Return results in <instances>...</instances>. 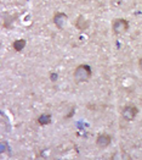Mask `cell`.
<instances>
[{
  "mask_svg": "<svg viewBox=\"0 0 142 160\" xmlns=\"http://www.w3.org/2000/svg\"><path fill=\"white\" fill-rule=\"evenodd\" d=\"M92 77V68L86 64L78 65L73 71V78L76 83H85Z\"/></svg>",
  "mask_w": 142,
  "mask_h": 160,
  "instance_id": "cell-1",
  "label": "cell"
},
{
  "mask_svg": "<svg viewBox=\"0 0 142 160\" xmlns=\"http://www.w3.org/2000/svg\"><path fill=\"white\" fill-rule=\"evenodd\" d=\"M130 23L125 18H114L112 21V32L114 36H120L124 34L129 31Z\"/></svg>",
  "mask_w": 142,
  "mask_h": 160,
  "instance_id": "cell-2",
  "label": "cell"
},
{
  "mask_svg": "<svg viewBox=\"0 0 142 160\" xmlns=\"http://www.w3.org/2000/svg\"><path fill=\"white\" fill-rule=\"evenodd\" d=\"M137 114H139L137 107L131 105V104L124 105V107L120 109V115H121V118L126 121H134L135 118L137 116Z\"/></svg>",
  "mask_w": 142,
  "mask_h": 160,
  "instance_id": "cell-3",
  "label": "cell"
},
{
  "mask_svg": "<svg viewBox=\"0 0 142 160\" xmlns=\"http://www.w3.org/2000/svg\"><path fill=\"white\" fill-rule=\"evenodd\" d=\"M112 143V136L108 133H101L96 138V147L98 149H106Z\"/></svg>",
  "mask_w": 142,
  "mask_h": 160,
  "instance_id": "cell-4",
  "label": "cell"
},
{
  "mask_svg": "<svg viewBox=\"0 0 142 160\" xmlns=\"http://www.w3.org/2000/svg\"><path fill=\"white\" fill-rule=\"evenodd\" d=\"M52 21H53L55 26L57 27L60 31H63L66 23L68 22V16L65 12H56L52 17Z\"/></svg>",
  "mask_w": 142,
  "mask_h": 160,
  "instance_id": "cell-5",
  "label": "cell"
},
{
  "mask_svg": "<svg viewBox=\"0 0 142 160\" xmlns=\"http://www.w3.org/2000/svg\"><path fill=\"white\" fill-rule=\"evenodd\" d=\"M74 25L77 27V29L83 32V31H85V29L89 28L90 22H89V20H88L86 17H84L83 15H79L77 17V20H76V22H74Z\"/></svg>",
  "mask_w": 142,
  "mask_h": 160,
  "instance_id": "cell-6",
  "label": "cell"
},
{
  "mask_svg": "<svg viewBox=\"0 0 142 160\" xmlns=\"http://www.w3.org/2000/svg\"><path fill=\"white\" fill-rule=\"evenodd\" d=\"M52 121V116L51 114H41V115H39L38 119H37V122H38V125L40 126H48V125H50Z\"/></svg>",
  "mask_w": 142,
  "mask_h": 160,
  "instance_id": "cell-7",
  "label": "cell"
},
{
  "mask_svg": "<svg viewBox=\"0 0 142 160\" xmlns=\"http://www.w3.org/2000/svg\"><path fill=\"white\" fill-rule=\"evenodd\" d=\"M27 45V40L26 39H16L13 40L12 43V49L16 52V53H20V52H22L25 48H26Z\"/></svg>",
  "mask_w": 142,
  "mask_h": 160,
  "instance_id": "cell-8",
  "label": "cell"
},
{
  "mask_svg": "<svg viewBox=\"0 0 142 160\" xmlns=\"http://www.w3.org/2000/svg\"><path fill=\"white\" fill-rule=\"evenodd\" d=\"M50 78H51L52 82H55V81L58 78V75H57V73H51V75H50Z\"/></svg>",
  "mask_w": 142,
  "mask_h": 160,
  "instance_id": "cell-9",
  "label": "cell"
},
{
  "mask_svg": "<svg viewBox=\"0 0 142 160\" xmlns=\"http://www.w3.org/2000/svg\"><path fill=\"white\" fill-rule=\"evenodd\" d=\"M139 68H140V71L142 72V58H140V60H139Z\"/></svg>",
  "mask_w": 142,
  "mask_h": 160,
  "instance_id": "cell-10",
  "label": "cell"
}]
</instances>
